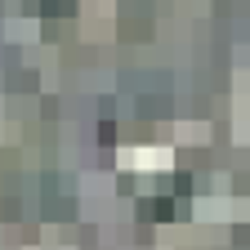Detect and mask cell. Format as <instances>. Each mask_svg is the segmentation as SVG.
<instances>
[{
	"label": "cell",
	"mask_w": 250,
	"mask_h": 250,
	"mask_svg": "<svg viewBox=\"0 0 250 250\" xmlns=\"http://www.w3.org/2000/svg\"><path fill=\"white\" fill-rule=\"evenodd\" d=\"M143 214H147V219H170V214H174V206H170V201H147V206H143Z\"/></svg>",
	"instance_id": "6da1fadb"
}]
</instances>
